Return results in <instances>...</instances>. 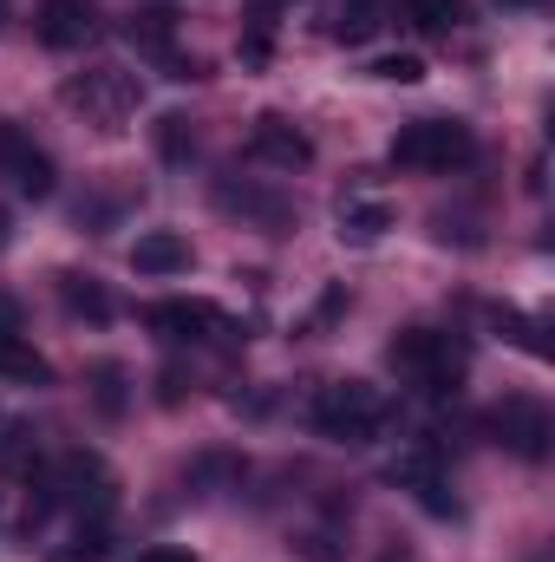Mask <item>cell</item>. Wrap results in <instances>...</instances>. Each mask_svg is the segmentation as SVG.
Here are the masks:
<instances>
[{
  "instance_id": "obj_1",
  "label": "cell",
  "mask_w": 555,
  "mask_h": 562,
  "mask_svg": "<svg viewBox=\"0 0 555 562\" xmlns=\"http://www.w3.org/2000/svg\"><path fill=\"white\" fill-rule=\"evenodd\" d=\"M386 425H393V400H386L373 380H333V386H320V400H314V431H320V438L373 445Z\"/></svg>"
},
{
  "instance_id": "obj_2",
  "label": "cell",
  "mask_w": 555,
  "mask_h": 562,
  "mask_svg": "<svg viewBox=\"0 0 555 562\" xmlns=\"http://www.w3.org/2000/svg\"><path fill=\"white\" fill-rule=\"evenodd\" d=\"M386 360L412 380L418 393H431V400L457 393V380H464V347H457L451 334H431V327H406V334H393Z\"/></svg>"
},
{
  "instance_id": "obj_3",
  "label": "cell",
  "mask_w": 555,
  "mask_h": 562,
  "mask_svg": "<svg viewBox=\"0 0 555 562\" xmlns=\"http://www.w3.org/2000/svg\"><path fill=\"white\" fill-rule=\"evenodd\" d=\"M66 105H72L86 125H99V132H125V119L138 112V72H125V66H92V72L66 79Z\"/></svg>"
},
{
  "instance_id": "obj_4",
  "label": "cell",
  "mask_w": 555,
  "mask_h": 562,
  "mask_svg": "<svg viewBox=\"0 0 555 562\" xmlns=\"http://www.w3.org/2000/svg\"><path fill=\"white\" fill-rule=\"evenodd\" d=\"M471 157H477V138L457 119H412L393 138V164L399 170H464Z\"/></svg>"
},
{
  "instance_id": "obj_5",
  "label": "cell",
  "mask_w": 555,
  "mask_h": 562,
  "mask_svg": "<svg viewBox=\"0 0 555 562\" xmlns=\"http://www.w3.org/2000/svg\"><path fill=\"white\" fill-rule=\"evenodd\" d=\"M112 471L92 458V451H66L59 458V477H53V497L59 504H72L79 517H92V524H105V510H112Z\"/></svg>"
},
{
  "instance_id": "obj_6",
  "label": "cell",
  "mask_w": 555,
  "mask_h": 562,
  "mask_svg": "<svg viewBox=\"0 0 555 562\" xmlns=\"http://www.w3.org/2000/svg\"><path fill=\"white\" fill-rule=\"evenodd\" d=\"M490 431H497V445H510L517 458H550V438H555V419L543 400H523V393H510L503 406H490Z\"/></svg>"
},
{
  "instance_id": "obj_7",
  "label": "cell",
  "mask_w": 555,
  "mask_h": 562,
  "mask_svg": "<svg viewBox=\"0 0 555 562\" xmlns=\"http://www.w3.org/2000/svg\"><path fill=\"white\" fill-rule=\"evenodd\" d=\"M144 321H150L163 340H242V327H236L223 307H209V301H157Z\"/></svg>"
},
{
  "instance_id": "obj_8",
  "label": "cell",
  "mask_w": 555,
  "mask_h": 562,
  "mask_svg": "<svg viewBox=\"0 0 555 562\" xmlns=\"http://www.w3.org/2000/svg\"><path fill=\"white\" fill-rule=\"evenodd\" d=\"M39 40L53 46V53H72V46H86L92 33H99V13H92V0H39Z\"/></svg>"
},
{
  "instance_id": "obj_9",
  "label": "cell",
  "mask_w": 555,
  "mask_h": 562,
  "mask_svg": "<svg viewBox=\"0 0 555 562\" xmlns=\"http://www.w3.org/2000/svg\"><path fill=\"white\" fill-rule=\"evenodd\" d=\"M249 157H262V164H275V170H301V164H314V144L307 132H294L287 119H256V132H249Z\"/></svg>"
},
{
  "instance_id": "obj_10",
  "label": "cell",
  "mask_w": 555,
  "mask_h": 562,
  "mask_svg": "<svg viewBox=\"0 0 555 562\" xmlns=\"http://www.w3.org/2000/svg\"><path fill=\"white\" fill-rule=\"evenodd\" d=\"M132 269L138 276H183L190 269V243L177 229H150V236L132 243Z\"/></svg>"
},
{
  "instance_id": "obj_11",
  "label": "cell",
  "mask_w": 555,
  "mask_h": 562,
  "mask_svg": "<svg viewBox=\"0 0 555 562\" xmlns=\"http://www.w3.org/2000/svg\"><path fill=\"white\" fill-rule=\"evenodd\" d=\"M216 203L236 210V216H249V223H262V229H287V203H281L275 190H256V183H216Z\"/></svg>"
},
{
  "instance_id": "obj_12",
  "label": "cell",
  "mask_w": 555,
  "mask_h": 562,
  "mask_svg": "<svg viewBox=\"0 0 555 562\" xmlns=\"http://www.w3.org/2000/svg\"><path fill=\"white\" fill-rule=\"evenodd\" d=\"M393 229V203H380V196H353V203H340V243H380Z\"/></svg>"
},
{
  "instance_id": "obj_13",
  "label": "cell",
  "mask_w": 555,
  "mask_h": 562,
  "mask_svg": "<svg viewBox=\"0 0 555 562\" xmlns=\"http://www.w3.org/2000/svg\"><path fill=\"white\" fill-rule=\"evenodd\" d=\"M0 380H13V386H46L53 367H46V353H33L20 334H7V340H0Z\"/></svg>"
},
{
  "instance_id": "obj_14",
  "label": "cell",
  "mask_w": 555,
  "mask_h": 562,
  "mask_svg": "<svg viewBox=\"0 0 555 562\" xmlns=\"http://www.w3.org/2000/svg\"><path fill=\"white\" fill-rule=\"evenodd\" d=\"M59 301H66V314H79V321H112V294L92 276H59Z\"/></svg>"
},
{
  "instance_id": "obj_15",
  "label": "cell",
  "mask_w": 555,
  "mask_h": 562,
  "mask_svg": "<svg viewBox=\"0 0 555 562\" xmlns=\"http://www.w3.org/2000/svg\"><path fill=\"white\" fill-rule=\"evenodd\" d=\"M490 327L510 340V347H523V353H536V360H550V340H543V321H530V314H517V307H490Z\"/></svg>"
},
{
  "instance_id": "obj_16",
  "label": "cell",
  "mask_w": 555,
  "mask_h": 562,
  "mask_svg": "<svg viewBox=\"0 0 555 562\" xmlns=\"http://www.w3.org/2000/svg\"><path fill=\"white\" fill-rule=\"evenodd\" d=\"M380 13H386V0H347V7H340V20H333V40H347V46H366V40L386 26Z\"/></svg>"
},
{
  "instance_id": "obj_17",
  "label": "cell",
  "mask_w": 555,
  "mask_h": 562,
  "mask_svg": "<svg viewBox=\"0 0 555 562\" xmlns=\"http://www.w3.org/2000/svg\"><path fill=\"white\" fill-rule=\"evenodd\" d=\"M399 7H406V20H412L418 33H457L464 13H471L464 0H399Z\"/></svg>"
},
{
  "instance_id": "obj_18",
  "label": "cell",
  "mask_w": 555,
  "mask_h": 562,
  "mask_svg": "<svg viewBox=\"0 0 555 562\" xmlns=\"http://www.w3.org/2000/svg\"><path fill=\"white\" fill-rule=\"evenodd\" d=\"M105 557H112V530H105V524H92V517H86V524L53 550V562H105Z\"/></svg>"
},
{
  "instance_id": "obj_19",
  "label": "cell",
  "mask_w": 555,
  "mask_h": 562,
  "mask_svg": "<svg viewBox=\"0 0 555 562\" xmlns=\"http://www.w3.org/2000/svg\"><path fill=\"white\" fill-rule=\"evenodd\" d=\"M92 406H99L105 419H118V413L132 406V393H125V367H118V360H99V367H92Z\"/></svg>"
},
{
  "instance_id": "obj_20",
  "label": "cell",
  "mask_w": 555,
  "mask_h": 562,
  "mask_svg": "<svg viewBox=\"0 0 555 562\" xmlns=\"http://www.w3.org/2000/svg\"><path fill=\"white\" fill-rule=\"evenodd\" d=\"M386 477H393L399 491H424V484L438 477V451H431V445H412V451H399V458L386 464Z\"/></svg>"
},
{
  "instance_id": "obj_21",
  "label": "cell",
  "mask_w": 555,
  "mask_h": 562,
  "mask_svg": "<svg viewBox=\"0 0 555 562\" xmlns=\"http://www.w3.org/2000/svg\"><path fill=\"white\" fill-rule=\"evenodd\" d=\"M157 150H163V164H190L196 132H190V119H183V112H163V119H157Z\"/></svg>"
},
{
  "instance_id": "obj_22",
  "label": "cell",
  "mask_w": 555,
  "mask_h": 562,
  "mask_svg": "<svg viewBox=\"0 0 555 562\" xmlns=\"http://www.w3.org/2000/svg\"><path fill=\"white\" fill-rule=\"evenodd\" d=\"M132 40H138L144 53H170V40H177V13H163V7H157V13H138V20H132Z\"/></svg>"
},
{
  "instance_id": "obj_23",
  "label": "cell",
  "mask_w": 555,
  "mask_h": 562,
  "mask_svg": "<svg viewBox=\"0 0 555 562\" xmlns=\"http://www.w3.org/2000/svg\"><path fill=\"white\" fill-rule=\"evenodd\" d=\"M373 79H386V86H418V79H424V59H418V53H386V59H373Z\"/></svg>"
},
{
  "instance_id": "obj_24",
  "label": "cell",
  "mask_w": 555,
  "mask_h": 562,
  "mask_svg": "<svg viewBox=\"0 0 555 562\" xmlns=\"http://www.w3.org/2000/svg\"><path fill=\"white\" fill-rule=\"evenodd\" d=\"M13 183H20L26 196H53V157H46V150H33V157L13 170Z\"/></svg>"
},
{
  "instance_id": "obj_25",
  "label": "cell",
  "mask_w": 555,
  "mask_h": 562,
  "mask_svg": "<svg viewBox=\"0 0 555 562\" xmlns=\"http://www.w3.org/2000/svg\"><path fill=\"white\" fill-rule=\"evenodd\" d=\"M26 157H33V138H26L20 125H0V177H13Z\"/></svg>"
},
{
  "instance_id": "obj_26",
  "label": "cell",
  "mask_w": 555,
  "mask_h": 562,
  "mask_svg": "<svg viewBox=\"0 0 555 562\" xmlns=\"http://www.w3.org/2000/svg\"><path fill=\"white\" fill-rule=\"evenodd\" d=\"M294 550H301L307 562H340V550H333V537H320V530H314V537H301Z\"/></svg>"
},
{
  "instance_id": "obj_27",
  "label": "cell",
  "mask_w": 555,
  "mask_h": 562,
  "mask_svg": "<svg viewBox=\"0 0 555 562\" xmlns=\"http://www.w3.org/2000/svg\"><path fill=\"white\" fill-rule=\"evenodd\" d=\"M20 438H26V425L0 406V458H13V451H20Z\"/></svg>"
},
{
  "instance_id": "obj_28",
  "label": "cell",
  "mask_w": 555,
  "mask_h": 562,
  "mask_svg": "<svg viewBox=\"0 0 555 562\" xmlns=\"http://www.w3.org/2000/svg\"><path fill=\"white\" fill-rule=\"evenodd\" d=\"M157 400H163V406H177V400H183V373H177V367L157 380Z\"/></svg>"
},
{
  "instance_id": "obj_29",
  "label": "cell",
  "mask_w": 555,
  "mask_h": 562,
  "mask_svg": "<svg viewBox=\"0 0 555 562\" xmlns=\"http://www.w3.org/2000/svg\"><path fill=\"white\" fill-rule=\"evenodd\" d=\"M7 334H20V301H13V294H0V340H7Z\"/></svg>"
},
{
  "instance_id": "obj_30",
  "label": "cell",
  "mask_w": 555,
  "mask_h": 562,
  "mask_svg": "<svg viewBox=\"0 0 555 562\" xmlns=\"http://www.w3.org/2000/svg\"><path fill=\"white\" fill-rule=\"evenodd\" d=\"M138 562H196V557H190V550H144Z\"/></svg>"
},
{
  "instance_id": "obj_31",
  "label": "cell",
  "mask_w": 555,
  "mask_h": 562,
  "mask_svg": "<svg viewBox=\"0 0 555 562\" xmlns=\"http://www.w3.org/2000/svg\"><path fill=\"white\" fill-rule=\"evenodd\" d=\"M7 243H13V216L0 210V249H7Z\"/></svg>"
},
{
  "instance_id": "obj_32",
  "label": "cell",
  "mask_w": 555,
  "mask_h": 562,
  "mask_svg": "<svg viewBox=\"0 0 555 562\" xmlns=\"http://www.w3.org/2000/svg\"><path fill=\"white\" fill-rule=\"evenodd\" d=\"M0 20H7V0H0Z\"/></svg>"
},
{
  "instance_id": "obj_33",
  "label": "cell",
  "mask_w": 555,
  "mask_h": 562,
  "mask_svg": "<svg viewBox=\"0 0 555 562\" xmlns=\"http://www.w3.org/2000/svg\"><path fill=\"white\" fill-rule=\"evenodd\" d=\"M517 7H530V0H517Z\"/></svg>"
}]
</instances>
